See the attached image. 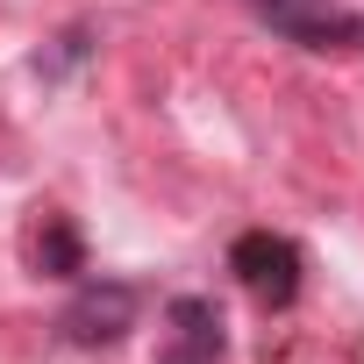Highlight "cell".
Instances as JSON below:
<instances>
[{
    "mask_svg": "<svg viewBox=\"0 0 364 364\" xmlns=\"http://www.w3.org/2000/svg\"><path fill=\"white\" fill-rule=\"evenodd\" d=\"M129 321H136V286H122V279L86 286L65 307V336L72 343H114V336H129Z\"/></svg>",
    "mask_w": 364,
    "mask_h": 364,
    "instance_id": "cell-3",
    "label": "cell"
},
{
    "mask_svg": "<svg viewBox=\"0 0 364 364\" xmlns=\"http://www.w3.org/2000/svg\"><path fill=\"white\" fill-rule=\"evenodd\" d=\"M36 272H50V279L86 272V250H79V229H72V222H50V229L36 236Z\"/></svg>",
    "mask_w": 364,
    "mask_h": 364,
    "instance_id": "cell-5",
    "label": "cell"
},
{
    "mask_svg": "<svg viewBox=\"0 0 364 364\" xmlns=\"http://www.w3.org/2000/svg\"><path fill=\"white\" fill-rule=\"evenodd\" d=\"M157 364H222V314H215V300H200V293L171 300V343L157 350Z\"/></svg>",
    "mask_w": 364,
    "mask_h": 364,
    "instance_id": "cell-4",
    "label": "cell"
},
{
    "mask_svg": "<svg viewBox=\"0 0 364 364\" xmlns=\"http://www.w3.org/2000/svg\"><path fill=\"white\" fill-rule=\"evenodd\" d=\"M229 272L264 300V307H293L300 300V250L293 236H272V229H250L229 243Z\"/></svg>",
    "mask_w": 364,
    "mask_h": 364,
    "instance_id": "cell-1",
    "label": "cell"
},
{
    "mask_svg": "<svg viewBox=\"0 0 364 364\" xmlns=\"http://www.w3.org/2000/svg\"><path fill=\"white\" fill-rule=\"evenodd\" d=\"M250 8H257V22H272V36H286L300 50H350V43H364V22L328 8V0H250Z\"/></svg>",
    "mask_w": 364,
    "mask_h": 364,
    "instance_id": "cell-2",
    "label": "cell"
}]
</instances>
